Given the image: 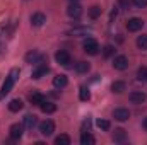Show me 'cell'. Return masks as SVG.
Instances as JSON below:
<instances>
[{"mask_svg": "<svg viewBox=\"0 0 147 145\" xmlns=\"http://www.w3.org/2000/svg\"><path fill=\"white\" fill-rule=\"evenodd\" d=\"M19 75H21V72H19V68H12L10 72H9V75L5 77V82H3V85H2V89H0V99H3L10 91H12V87H14V84H16V80L19 79Z\"/></svg>", "mask_w": 147, "mask_h": 145, "instance_id": "6da1fadb", "label": "cell"}, {"mask_svg": "<svg viewBox=\"0 0 147 145\" xmlns=\"http://www.w3.org/2000/svg\"><path fill=\"white\" fill-rule=\"evenodd\" d=\"M84 51H86L87 55H98V53H99V44H98V41L92 39V38H87V39L84 41Z\"/></svg>", "mask_w": 147, "mask_h": 145, "instance_id": "7a4b0ae2", "label": "cell"}, {"mask_svg": "<svg viewBox=\"0 0 147 145\" xmlns=\"http://www.w3.org/2000/svg\"><path fill=\"white\" fill-rule=\"evenodd\" d=\"M55 60H57V63H60V65H63V67H69V65L72 63V56H70V53H69V51H65V50L57 51Z\"/></svg>", "mask_w": 147, "mask_h": 145, "instance_id": "3957f363", "label": "cell"}, {"mask_svg": "<svg viewBox=\"0 0 147 145\" xmlns=\"http://www.w3.org/2000/svg\"><path fill=\"white\" fill-rule=\"evenodd\" d=\"M39 132H41V135H45V137L53 135V132H55V123H53L51 119L41 121V123H39Z\"/></svg>", "mask_w": 147, "mask_h": 145, "instance_id": "277c9868", "label": "cell"}, {"mask_svg": "<svg viewBox=\"0 0 147 145\" xmlns=\"http://www.w3.org/2000/svg\"><path fill=\"white\" fill-rule=\"evenodd\" d=\"M142 28H144V21L139 19V17H132V19H128V22H127V29H128L130 33H137V31H140Z\"/></svg>", "mask_w": 147, "mask_h": 145, "instance_id": "5b68a950", "label": "cell"}, {"mask_svg": "<svg viewBox=\"0 0 147 145\" xmlns=\"http://www.w3.org/2000/svg\"><path fill=\"white\" fill-rule=\"evenodd\" d=\"M113 67H115L116 70H127V68H128V58H127L125 55H118V56H115V60H113Z\"/></svg>", "mask_w": 147, "mask_h": 145, "instance_id": "8992f818", "label": "cell"}, {"mask_svg": "<svg viewBox=\"0 0 147 145\" xmlns=\"http://www.w3.org/2000/svg\"><path fill=\"white\" fill-rule=\"evenodd\" d=\"M48 70H50V68H48L46 62H39V63H36V68L33 70V75H31V77L38 80V79H41L43 75H46V73H48Z\"/></svg>", "mask_w": 147, "mask_h": 145, "instance_id": "52a82bcc", "label": "cell"}, {"mask_svg": "<svg viewBox=\"0 0 147 145\" xmlns=\"http://www.w3.org/2000/svg\"><path fill=\"white\" fill-rule=\"evenodd\" d=\"M9 133H10V138L19 140V138L22 137V133H24V126H22V125H19V123H14V125L10 126Z\"/></svg>", "mask_w": 147, "mask_h": 145, "instance_id": "ba28073f", "label": "cell"}, {"mask_svg": "<svg viewBox=\"0 0 147 145\" xmlns=\"http://www.w3.org/2000/svg\"><path fill=\"white\" fill-rule=\"evenodd\" d=\"M26 62H28V63H34V65H36V63H39V62H46V58H45L43 55H39L36 50H33V51H29V53L26 55Z\"/></svg>", "mask_w": 147, "mask_h": 145, "instance_id": "9c48e42d", "label": "cell"}, {"mask_svg": "<svg viewBox=\"0 0 147 145\" xmlns=\"http://www.w3.org/2000/svg\"><path fill=\"white\" fill-rule=\"evenodd\" d=\"M113 118L116 119V121H127L128 118H130V111L125 108H118L113 111Z\"/></svg>", "mask_w": 147, "mask_h": 145, "instance_id": "30bf717a", "label": "cell"}, {"mask_svg": "<svg viewBox=\"0 0 147 145\" xmlns=\"http://www.w3.org/2000/svg\"><path fill=\"white\" fill-rule=\"evenodd\" d=\"M128 99H130L132 104H142V103L146 101V94H144L142 91H134V92H130Z\"/></svg>", "mask_w": 147, "mask_h": 145, "instance_id": "8fae6325", "label": "cell"}, {"mask_svg": "<svg viewBox=\"0 0 147 145\" xmlns=\"http://www.w3.org/2000/svg\"><path fill=\"white\" fill-rule=\"evenodd\" d=\"M67 14H69L70 17H74V19H77V17L82 14V7H80L77 2H70V5L67 7Z\"/></svg>", "mask_w": 147, "mask_h": 145, "instance_id": "7c38bea8", "label": "cell"}, {"mask_svg": "<svg viewBox=\"0 0 147 145\" xmlns=\"http://www.w3.org/2000/svg\"><path fill=\"white\" fill-rule=\"evenodd\" d=\"M45 22H46V15H45L43 12H36V14L31 15V24H33L34 28H41Z\"/></svg>", "mask_w": 147, "mask_h": 145, "instance_id": "4fadbf2b", "label": "cell"}, {"mask_svg": "<svg viewBox=\"0 0 147 145\" xmlns=\"http://www.w3.org/2000/svg\"><path fill=\"white\" fill-rule=\"evenodd\" d=\"M67 84H69V80H67V75H63V73H62V75H57V77L53 79V85H55L57 89H63Z\"/></svg>", "mask_w": 147, "mask_h": 145, "instance_id": "5bb4252c", "label": "cell"}, {"mask_svg": "<svg viewBox=\"0 0 147 145\" xmlns=\"http://www.w3.org/2000/svg\"><path fill=\"white\" fill-rule=\"evenodd\" d=\"M113 140H115V142H118V144L125 142V140H127V132H125L123 128H116V130H115V133H113Z\"/></svg>", "mask_w": 147, "mask_h": 145, "instance_id": "9a60e30c", "label": "cell"}, {"mask_svg": "<svg viewBox=\"0 0 147 145\" xmlns=\"http://www.w3.org/2000/svg\"><path fill=\"white\" fill-rule=\"evenodd\" d=\"M36 123H38V119H36L34 114H26V116H24V126H26L28 130H33V128L36 126Z\"/></svg>", "mask_w": 147, "mask_h": 145, "instance_id": "2e32d148", "label": "cell"}, {"mask_svg": "<svg viewBox=\"0 0 147 145\" xmlns=\"http://www.w3.org/2000/svg\"><path fill=\"white\" fill-rule=\"evenodd\" d=\"M39 108L43 113H46V114H51V113H55L57 111V104H53V103H48V101H43L41 104H39Z\"/></svg>", "mask_w": 147, "mask_h": 145, "instance_id": "e0dca14e", "label": "cell"}, {"mask_svg": "<svg viewBox=\"0 0 147 145\" xmlns=\"http://www.w3.org/2000/svg\"><path fill=\"white\" fill-rule=\"evenodd\" d=\"M80 144L82 145H94L96 140H94V137H92L89 132H84V133L80 135Z\"/></svg>", "mask_w": 147, "mask_h": 145, "instance_id": "ac0fdd59", "label": "cell"}, {"mask_svg": "<svg viewBox=\"0 0 147 145\" xmlns=\"http://www.w3.org/2000/svg\"><path fill=\"white\" fill-rule=\"evenodd\" d=\"M22 108H24V103H22L21 99H12V101L9 103V109H10L12 113H17V111H21Z\"/></svg>", "mask_w": 147, "mask_h": 145, "instance_id": "d6986e66", "label": "cell"}, {"mask_svg": "<svg viewBox=\"0 0 147 145\" xmlns=\"http://www.w3.org/2000/svg\"><path fill=\"white\" fill-rule=\"evenodd\" d=\"M125 87H127V85H125V82H123V80H116V82H113V84H111V91H113V92H116V94H121V92L125 91Z\"/></svg>", "mask_w": 147, "mask_h": 145, "instance_id": "ffe728a7", "label": "cell"}, {"mask_svg": "<svg viewBox=\"0 0 147 145\" xmlns=\"http://www.w3.org/2000/svg\"><path fill=\"white\" fill-rule=\"evenodd\" d=\"M29 101H31V104L39 106V104L45 101V96H43V94H39V92H34V94H31V96H29Z\"/></svg>", "mask_w": 147, "mask_h": 145, "instance_id": "44dd1931", "label": "cell"}, {"mask_svg": "<svg viewBox=\"0 0 147 145\" xmlns=\"http://www.w3.org/2000/svg\"><path fill=\"white\" fill-rule=\"evenodd\" d=\"M55 144L57 145H70V137L65 135V133H62V135H58L55 138Z\"/></svg>", "mask_w": 147, "mask_h": 145, "instance_id": "7402d4cb", "label": "cell"}, {"mask_svg": "<svg viewBox=\"0 0 147 145\" xmlns=\"http://www.w3.org/2000/svg\"><path fill=\"white\" fill-rule=\"evenodd\" d=\"M89 68H91V65H89L87 62H79V63L75 65V70H77L79 73H87Z\"/></svg>", "mask_w": 147, "mask_h": 145, "instance_id": "603a6c76", "label": "cell"}, {"mask_svg": "<svg viewBox=\"0 0 147 145\" xmlns=\"http://www.w3.org/2000/svg\"><path fill=\"white\" fill-rule=\"evenodd\" d=\"M101 12H103V10H101L99 5H92V7L89 9V17H91V19H98V17L101 15Z\"/></svg>", "mask_w": 147, "mask_h": 145, "instance_id": "cb8c5ba5", "label": "cell"}, {"mask_svg": "<svg viewBox=\"0 0 147 145\" xmlns=\"http://www.w3.org/2000/svg\"><path fill=\"white\" fill-rule=\"evenodd\" d=\"M79 97H80V101H89L91 99V92H89V89L87 87H80L79 89Z\"/></svg>", "mask_w": 147, "mask_h": 145, "instance_id": "d4e9b609", "label": "cell"}, {"mask_svg": "<svg viewBox=\"0 0 147 145\" xmlns=\"http://www.w3.org/2000/svg\"><path fill=\"white\" fill-rule=\"evenodd\" d=\"M96 125H98V128H99V130H103V132H108V130L111 128L110 121H108V119H101V118L96 121Z\"/></svg>", "mask_w": 147, "mask_h": 145, "instance_id": "484cf974", "label": "cell"}, {"mask_svg": "<svg viewBox=\"0 0 147 145\" xmlns=\"http://www.w3.org/2000/svg\"><path fill=\"white\" fill-rule=\"evenodd\" d=\"M137 46L140 50H147V34H142V36L137 38Z\"/></svg>", "mask_w": 147, "mask_h": 145, "instance_id": "4316f807", "label": "cell"}, {"mask_svg": "<svg viewBox=\"0 0 147 145\" xmlns=\"http://www.w3.org/2000/svg\"><path fill=\"white\" fill-rule=\"evenodd\" d=\"M86 33H87L86 28H75V29H72V31H69L70 36H80V34H86Z\"/></svg>", "mask_w": 147, "mask_h": 145, "instance_id": "83f0119b", "label": "cell"}, {"mask_svg": "<svg viewBox=\"0 0 147 145\" xmlns=\"http://www.w3.org/2000/svg\"><path fill=\"white\" fill-rule=\"evenodd\" d=\"M113 53H115V48H113L111 44H108V46H105V48H103V55H105V58H110Z\"/></svg>", "mask_w": 147, "mask_h": 145, "instance_id": "f1b7e54d", "label": "cell"}, {"mask_svg": "<svg viewBox=\"0 0 147 145\" xmlns=\"http://www.w3.org/2000/svg\"><path fill=\"white\" fill-rule=\"evenodd\" d=\"M146 75H147V67H140L139 72H137V77H139L140 80H146Z\"/></svg>", "mask_w": 147, "mask_h": 145, "instance_id": "f546056e", "label": "cell"}, {"mask_svg": "<svg viewBox=\"0 0 147 145\" xmlns=\"http://www.w3.org/2000/svg\"><path fill=\"white\" fill-rule=\"evenodd\" d=\"M134 5L137 9H144V7H147V0H134Z\"/></svg>", "mask_w": 147, "mask_h": 145, "instance_id": "4dcf8cb0", "label": "cell"}, {"mask_svg": "<svg viewBox=\"0 0 147 145\" xmlns=\"http://www.w3.org/2000/svg\"><path fill=\"white\" fill-rule=\"evenodd\" d=\"M121 3H123V7H125V9H128V2H127V0H121Z\"/></svg>", "mask_w": 147, "mask_h": 145, "instance_id": "1f68e13d", "label": "cell"}, {"mask_svg": "<svg viewBox=\"0 0 147 145\" xmlns=\"http://www.w3.org/2000/svg\"><path fill=\"white\" fill-rule=\"evenodd\" d=\"M142 126L147 130V118H144V121H142Z\"/></svg>", "mask_w": 147, "mask_h": 145, "instance_id": "d6a6232c", "label": "cell"}, {"mask_svg": "<svg viewBox=\"0 0 147 145\" xmlns=\"http://www.w3.org/2000/svg\"><path fill=\"white\" fill-rule=\"evenodd\" d=\"M70 2H79V0H70Z\"/></svg>", "mask_w": 147, "mask_h": 145, "instance_id": "836d02e7", "label": "cell"}, {"mask_svg": "<svg viewBox=\"0 0 147 145\" xmlns=\"http://www.w3.org/2000/svg\"><path fill=\"white\" fill-rule=\"evenodd\" d=\"M146 82H147V75H146Z\"/></svg>", "mask_w": 147, "mask_h": 145, "instance_id": "e575fe53", "label": "cell"}]
</instances>
